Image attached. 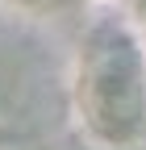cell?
I'll use <instances>...</instances> for the list:
<instances>
[{
	"instance_id": "1",
	"label": "cell",
	"mask_w": 146,
	"mask_h": 150,
	"mask_svg": "<svg viewBox=\"0 0 146 150\" xmlns=\"http://www.w3.org/2000/svg\"><path fill=\"white\" fill-rule=\"evenodd\" d=\"M84 100L104 134H130L142 117V63L125 29H96L84 63Z\"/></svg>"
}]
</instances>
